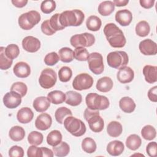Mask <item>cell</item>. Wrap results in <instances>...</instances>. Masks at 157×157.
Returning a JSON list of instances; mask_svg holds the SVG:
<instances>
[{
	"mask_svg": "<svg viewBox=\"0 0 157 157\" xmlns=\"http://www.w3.org/2000/svg\"><path fill=\"white\" fill-rule=\"evenodd\" d=\"M72 113L71 110L66 107H61L56 109L55 113V117L58 123L59 124H63L64 120L69 116H72Z\"/></svg>",
	"mask_w": 157,
	"mask_h": 157,
	"instance_id": "1f68e13d",
	"label": "cell"
},
{
	"mask_svg": "<svg viewBox=\"0 0 157 157\" xmlns=\"http://www.w3.org/2000/svg\"><path fill=\"white\" fill-rule=\"evenodd\" d=\"M40 29L42 32L47 36H52L56 33V31L53 30L51 27L49 23V20H45L42 22V23L41 24Z\"/></svg>",
	"mask_w": 157,
	"mask_h": 157,
	"instance_id": "f907efd6",
	"label": "cell"
},
{
	"mask_svg": "<svg viewBox=\"0 0 157 157\" xmlns=\"http://www.w3.org/2000/svg\"><path fill=\"white\" fill-rule=\"evenodd\" d=\"M156 93H157V86H155L152 88H151L148 91V99L154 102H157V96H156Z\"/></svg>",
	"mask_w": 157,
	"mask_h": 157,
	"instance_id": "f5cc1de1",
	"label": "cell"
},
{
	"mask_svg": "<svg viewBox=\"0 0 157 157\" xmlns=\"http://www.w3.org/2000/svg\"><path fill=\"white\" fill-rule=\"evenodd\" d=\"M56 2L53 0H45L42 2L40 5L41 11L45 13L48 14L52 12L56 8Z\"/></svg>",
	"mask_w": 157,
	"mask_h": 157,
	"instance_id": "f6af8a7d",
	"label": "cell"
},
{
	"mask_svg": "<svg viewBox=\"0 0 157 157\" xmlns=\"http://www.w3.org/2000/svg\"><path fill=\"white\" fill-rule=\"evenodd\" d=\"M134 77V71L128 66H123L119 69L117 74L118 80L121 83H128L132 81Z\"/></svg>",
	"mask_w": 157,
	"mask_h": 157,
	"instance_id": "9a60e30c",
	"label": "cell"
},
{
	"mask_svg": "<svg viewBox=\"0 0 157 157\" xmlns=\"http://www.w3.org/2000/svg\"><path fill=\"white\" fill-rule=\"evenodd\" d=\"M113 2L115 6L122 7V6H126L128 4L129 1L128 0H114Z\"/></svg>",
	"mask_w": 157,
	"mask_h": 157,
	"instance_id": "6f0895ef",
	"label": "cell"
},
{
	"mask_svg": "<svg viewBox=\"0 0 157 157\" xmlns=\"http://www.w3.org/2000/svg\"><path fill=\"white\" fill-rule=\"evenodd\" d=\"M53 151L55 156L63 157L67 156L70 151L69 145L65 142H61L58 145L53 147Z\"/></svg>",
	"mask_w": 157,
	"mask_h": 157,
	"instance_id": "836d02e7",
	"label": "cell"
},
{
	"mask_svg": "<svg viewBox=\"0 0 157 157\" xmlns=\"http://www.w3.org/2000/svg\"><path fill=\"white\" fill-rule=\"evenodd\" d=\"M27 156L28 157H42L41 148L33 145L30 146L27 150Z\"/></svg>",
	"mask_w": 157,
	"mask_h": 157,
	"instance_id": "c3c4849f",
	"label": "cell"
},
{
	"mask_svg": "<svg viewBox=\"0 0 157 157\" xmlns=\"http://www.w3.org/2000/svg\"><path fill=\"white\" fill-rule=\"evenodd\" d=\"M141 135L144 139L152 140L156 137V131L153 126L148 124L144 126L141 129Z\"/></svg>",
	"mask_w": 157,
	"mask_h": 157,
	"instance_id": "f35d334b",
	"label": "cell"
},
{
	"mask_svg": "<svg viewBox=\"0 0 157 157\" xmlns=\"http://www.w3.org/2000/svg\"><path fill=\"white\" fill-rule=\"evenodd\" d=\"M5 47H0V69L1 70H7L13 63V60L9 59L5 54Z\"/></svg>",
	"mask_w": 157,
	"mask_h": 157,
	"instance_id": "74e56055",
	"label": "cell"
},
{
	"mask_svg": "<svg viewBox=\"0 0 157 157\" xmlns=\"http://www.w3.org/2000/svg\"><path fill=\"white\" fill-rule=\"evenodd\" d=\"M139 48L144 55H155L157 53V44L150 39L142 40L139 43Z\"/></svg>",
	"mask_w": 157,
	"mask_h": 157,
	"instance_id": "4fadbf2b",
	"label": "cell"
},
{
	"mask_svg": "<svg viewBox=\"0 0 157 157\" xmlns=\"http://www.w3.org/2000/svg\"><path fill=\"white\" fill-rule=\"evenodd\" d=\"M142 73L145 81L148 83H154L157 81V67L155 66L146 65L144 67Z\"/></svg>",
	"mask_w": 157,
	"mask_h": 157,
	"instance_id": "ffe728a7",
	"label": "cell"
},
{
	"mask_svg": "<svg viewBox=\"0 0 157 157\" xmlns=\"http://www.w3.org/2000/svg\"><path fill=\"white\" fill-rule=\"evenodd\" d=\"M115 9V5L111 1H103L98 6V12L102 16L110 15Z\"/></svg>",
	"mask_w": 157,
	"mask_h": 157,
	"instance_id": "f1b7e54d",
	"label": "cell"
},
{
	"mask_svg": "<svg viewBox=\"0 0 157 157\" xmlns=\"http://www.w3.org/2000/svg\"><path fill=\"white\" fill-rule=\"evenodd\" d=\"M50 105V101L47 97L39 96L36 98L34 101L33 106L34 109L38 112H43L46 111Z\"/></svg>",
	"mask_w": 157,
	"mask_h": 157,
	"instance_id": "7402d4cb",
	"label": "cell"
},
{
	"mask_svg": "<svg viewBox=\"0 0 157 157\" xmlns=\"http://www.w3.org/2000/svg\"><path fill=\"white\" fill-rule=\"evenodd\" d=\"M119 107L123 112L130 113L134 112L136 105L132 98L128 96H124L120 100Z\"/></svg>",
	"mask_w": 157,
	"mask_h": 157,
	"instance_id": "603a6c76",
	"label": "cell"
},
{
	"mask_svg": "<svg viewBox=\"0 0 157 157\" xmlns=\"http://www.w3.org/2000/svg\"><path fill=\"white\" fill-rule=\"evenodd\" d=\"M115 20L121 26H128L132 21V15L131 11L128 9H123L117 11L115 13Z\"/></svg>",
	"mask_w": 157,
	"mask_h": 157,
	"instance_id": "e0dca14e",
	"label": "cell"
},
{
	"mask_svg": "<svg viewBox=\"0 0 157 157\" xmlns=\"http://www.w3.org/2000/svg\"><path fill=\"white\" fill-rule=\"evenodd\" d=\"M83 115L92 131L100 132L103 130L104 123L102 118L99 115V110H91L87 107L85 110Z\"/></svg>",
	"mask_w": 157,
	"mask_h": 157,
	"instance_id": "3957f363",
	"label": "cell"
},
{
	"mask_svg": "<svg viewBox=\"0 0 157 157\" xmlns=\"http://www.w3.org/2000/svg\"><path fill=\"white\" fill-rule=\"evenodd\" d=\"M33 117L34 113L32 110L28 107L20 109L17 113V120L23 124L29 123L33 120Z\"/></svg>",
	"mask_w": 157,
	"mask_h": 157,
	"instance_id": "44dd1931",
	"label": "cell"
},
{
	"mask_svg": "<svg viewBox=\"0 0 157 157\" xmlns=\"http://www.w3.org/2000/svg\"><path fill=\"white\" fill-rule=\"evenodd\" d=\"M11 2L14 6L18 8H21L25 7L28 3L27 0H12Z\"/></svg>",
	"mask_w": 157,
	"mask_h": 157,
	"instance_id": "11a10c76",
	"label": "cell"
},
{
	"mask_svg": "<svg viewBox=\"0 0 157 157\" xmlns=\"http://www.w3.org/2000/svg\"><path fill=\"white\" fill-rule=\"evenodd\" d=\"M146 151L150 157H155L157 153V145L156 142H151L146 147Z\"/></svg>",
	"mask_w": 157,
	"mask_h": 157,
	"instance_id": "816d5d0a",
	"label": "cell"
},
{
	"mask_svg": "<svg viewBox=\"0 0 157 157\" xmlns=\"http://www.w3.org/2000/svg\"><path fill=\"white\" fill-rule=\"evenodd\" d=\"M22 47L26 52L34 53L39 50L40 47V42L37 38L32 36H28L23 39Z\"/></svg>",
	"mask_w": 157,
	"mask_h": 157,
	"instance_id": "5bb4252c",
	"label": "cell"
},
{
	"mask_svg": "<svg viewBox=\"0 0 157 157\" xmlns=\"http://www.w3.org/2000/svg\"><path fill=\"white\" fill-rule=\"evenodd\" d=\"M9 155L10 157H23L24 156V150L21 147L13 145L9 149Z\"/></svg>",
	"mask_w": 157,
	"mask_h": 157,
	"instance_id": "681fc988",
	"label": "cell"
},
{
	"mask_svg": "<svg viewBox=\"0 0 157 157\" xmlns=\"http://www.w3.org/2000/svg\"><path fill=\"white\" fill-rule=\"evenodd\" d=\"M102 25L101 19L96 15L90 16L86 21V26L88 29L91 31H97L100 29Z\"/></svg>",
	"mask_w": 157,
	"mask_h": 157,
	"instance_id": "4dcf8cb0",
	"label": "cell"
},
{
	"mask_svg": "<svg viewBox=\"0 0 157 157\" xmlns=\"http://www.w3.org/2000/svg\"><path fill=\"white\" fill-rule=\"evenodd\" d=\"M58 54L60 60L64 63H70L74 58V52L71 48L69 47L61 48L59 49Z\"/></svg>",
	"mask_w": 157,
	"mask_h": 157,
	"instance_id": "d590c367",
	"label": "cell"
},
{
	"mask_svg": "<svg viewBox=\"0 0 157 157\" xmlns=\"http://www.w3.org/2000/svg\"><path fill=\"white\" fill-rule=\"evenodd\" d=\"M142 144V140L140 137L137 134L129 135L126 140V147L131 150H137Z\"/></svg>",
	"mask_w": 157,
	"mask_h": 157,
	"instance_id": "f546056e",
	"label": "cell"
},
{
	"mask_svg": "<svg viewBox=\"0 0 157 157\" xmlns=\"http://www.w3.org/2000/svg\"><path fill=\"white\" fill-rule=\"evenodd\" d=\"M59 17V13H56L53 15L51 17L50 19L49 20V23H50L51 27L55 31L63 30L65 28L60 24Z\"/></svg>",
	"mask_w": 157,
	"mask_h": 157,
	"instance_id": "bcb514c9",
	"label": "cell"
},
{
	"mask_svg": "<svg viewBox=\"0 0 157 157\" xmlns=\"http://www.w3.org/2000/svg\"><path fill=\"white\" fill-rule=\"evenodd\" d=\"M9 136L13 141H20L23 140L25 136V129L20 126H13L9 132Z\"/></svg>",
	"mask_w": 157,
	"mask_h": 157,
	"instance_id": "4316f807",
	"label": "cell"
},
{
	"mask_svg": "<svg viewBox=\"0 0 157 157\" xmlns=\"http://www.w3.org/2000/svg\"><path fill=\"white\" fill-rule=\"evenodd\" d=\"M113 83L112 80L109 77H103L100 78L96 83V89L102 93H107L110 91L113 87Z\"/></svg>",
	"mask_w": 157,
	"mask_h": 157,
	"instance_id": "cb8c5ba5",
	"label": "cell"
},
{
	"mask_svg": "<svg viewBox=\"0 0 157 157\" xmlns=\"http://www.w3.org/2000/svg\"><path fill=\"white\" fill-rule=\"evenodd\" d=\"M124 150L123 143L120 140H115L110 142L107 146L106 150L109 155L113 156L120 155Z\"/></svg>",
	"mask_w": 157,
	"mask_h": 157,
	"instance_id": "d6986e66",
	"label": "cell"
},
{
	"mask_svg": "<svg viewBox=\"0 0 157 157\" xmlns=\"http://www.w3.org/2000/svg\"><path fill=\"white\" fill-rule=\"evenodd\" d=\"M96 144L94 140L90 137L85 138L82 142V150L87 153H93L96 150Z\"/></svg>",
	"mask_w": 157,
	"mask_h": 157,
	"instance_id": "8d00e7d4",
	"label": "cell"
},
{
	"mask_svg": "<svg viewBox=\"0 0 157 157\" xmlns=\"http://www.w3.org/2000/svg\"><path fill=\"white\" fill-rule=\"evenodd\" d=\"M47 98L53 104H62L65 101L66 95L65 94L59 90H54L47 94Z\"/></svg>",
	"mask_w": 157,
	"mask_h": 157,
	"instance_id": "83f0119b",
	"label": "cell"
},
{
	"mask_svg": "<svg viewBox=\"0 0 157 157\" xmlns=\"http://www.w3.org/2000/svg\"><path fill=\"white\" fill-rule=\"evenodd\" d=\"M21 95L18 93L10 91L4 96L3 102L7 108L15 109L21 104Z\"/></svg>",
	"mask_w": 157,
	"mask_h": 157,
	"instance_id": "7c38bea8",
	"label": "cell"
},
{
	"mask_svg": "<svg viewBox=\"0 0 157 157\" xmlns=\"http://www.w3.org/2000/svg\"><path fill=\"white\" fill-rule=\"evenodd\" d=\"M52 123V117L47 113H42L38 115L35 121L36 128L40 131L48 129L51 126Z\"/></svg>",
	"mask_w": 157,
	"mask_h": 157,
	"instance_id": "2e32d148",
	"label": "cell"
},
{
	"mask_svg": "<svg viewBox=\"0 0 157 157\" xmlns=\"http://www.w3.org/2000/svg\"><path fill=\"white\" fill-rule=\"evenodd\" d=\"M93 77L87 73H81L77 75L72 82L74 89L82 91L90 89L93 85Z\"/></svg>",
	"mask_w": 157,
	"mask_h": 157,
	"instance_id": "8fae6325",
	"label": "cell"
},
{
	"mask_svg": "<svg viewBox=\"0 0 157 157\" xmlns=\"http://www.w3.org/2000/svg\"><path fill=\"white\" fill-rule=\"evenodd\" d=\"M41 148V150H42V157L43 156H47V157H53V155H54V153H53V151L47 148V147H40Z\"/></svg>",
	"mask_w": 157,
	"mask_h": 157,
	"instance_id": "9f6ffc18",
	"label": "cell"
},
{
	"mask_svg": "<svg viewBox=\"0 0 157 157\" xmlns=\"http://www.w3.org/2000/svg\"><path fill=\"white\" fill-rule=\"evenodd\" d=\"M59 55L55 52L47 54L44 58V63L47 66H54L59 60Z\"/></svg>",
	"mask_w": 157,
	"mask_h": 157,
	"instance_id": "7dc6e473",
	"label": "cell"
},
{
	"mask_svg": "<svg viewBox=\"0 0 157 157\" xmlns=\"http://www.w3.org/2000/svg\"><path fill=\"white\" fill-rule=\"evenodd\" d=\"M107 62L110 67L119 69L126 66L129 62V58L128 54L124 51H114L107 55Z\"/></svg>",
	"mask_w": 157,
	"mask_h": 157,
	"instance_id": "52a82bcc",
	"label": "cell"
},
{
	"mask_svg": "<svg viewBox=\"0 0 157 157\" xmlns=\"http://www.w3.org/2000/svg\"><path fill=\"white\" fill-rule=\"evenodd\" d=\"M135 30L137 36L140 37H145L150 33V27L147 21L142 20L136 25Z\"/></svg>",
	"mask_w": 157,
	"mask_h": 157,
	"instance_id": "e575fe53",
	"label": "cell"
},
{
	"mask_svg": "<svg viewBox=\"0 0 157 157\" xmlns=\"http://www.w3.org/2000/svg\"><path fill=\"white\" fill-rule=\"evenodd\" d=\"M85 102L87 107L93 110H103L109 106L108 98L102 95L98 94L96 93H88L85 98Z\"/></svg>",
	"mask_w": 157,
	"mask_h": 157,
	"instance_id": "277c9868",
	"label": "cell"
},
{
	"mask_svg": "<svg viewBox=\"0 0 157 157\" xmlns=\"http://www.w3.org/2000/svg\"><path fill=\"white\" fill-rule=\"evenodd\" d=\"M44 140V136L42 133L33 131L31 132L28 136V141L29 144L33 145H40Z\"/></svg>",
	"mask_w": 157,
	"mask_h": 157,
	"instance_id": "ab89813d",
	"label": "cell"
},
{
	"mask_svg": "<svg viewBox=\"0 0 157 157\" xmlns=\"http://www.w3.org/2000/svg\"><path fill=\"white\" fill-rule=\"evenodd\" d=\"M40 15L36 10H30L22 13L18 18V25L24 30H29L38 24L40 20Z\"/></svg>",
	"mask_w": 157,
	"mask_h": 157,
	"instance_id": "8992f818",
	"label": "cell"
},
{
	"mask_svg": "<svg viewBox=\"0 0 157 157\" xmlns=\"http://www.w3.org/2000/svg\"><path fill=\"white\" fill-rule=\"evenodd\" d=\"M72 75L71 69L67 66L62 67L58 71L59 79L62 82H67L70 80Z\"/></svg>",
	"mask_w": 157,
	"mask_h": 157,
	"instance_id": "7bdbcfd3",
	"label": "cell"
},
{
	"mask_svg": "<svg viewBox=\"0 0 157 157\" xmlns=\"http://www.w3.org/2000/svg\"><path fill=\"white\" fill-rule=\"evenodd\" d=\"M85 15L82 11L78 9L65 10L59 13V22L63 27L78 26L82 24Z\"/></svg>",
	"mask_w": 157,
	"mask_h": 157,
	"instance_id": "7a4b0ae2",
	"label": "cell"
},
{
	"mask_svg": "<svg viewBox=\"0 0 157 157\" xmlns=\"http://www.w3.org/2000/svg\"><path fill=\"white\" fill-rule=\"evenodd\" d=\"M65 129L75 137L83 136L86 132V126L80 119L72 116L67 117L64 121Z\"/></svg>",
	"mask_w": 157,
	"mask_h": 157,
	"instance_id": "5b68a950",
	"label": "cell"
},
{
	"mask_svg": "<svg viewBox=\"0 0 157 157\" xmlns=\"http://www.w3.org/2000/svg\"><path fill=\"white\" fill-rule=\"evenodd\" d=\"M14 74L19 78L28 77L31 74L29 65L23 61H20L15 64L13 68Z\"/></svg>",
	"mask_w": 157,
	"mask_h": 157,
	"instance_id": "ac0fdd59",
	"label": "cell"
},
{
	"mask_svg": "<svg viewBox=\"0 0 157 157\" xmlns=\"http://www.w3.org/2000/svg\"><path fill=\"white\" fill-rule=\"evenodd\" d=\"M89 52L83 47H78L75 48L74 51V57L75 59L80 61H87L89 56Z\"/></svg>",
	"mask_w": 157,
	"mask_h": 157,
	"instance_id": "60d3db41",
	"label": "cell"
},
{
	"mask_svg": "<svg viewBox=\"0 0 157 157\" xmlns=\"http://www.w3.org/2000/svg\"><path fill=\"white\" fill-rule=\"evenodd\" d=\"M62 134L58 130H53L47 136V144L52 147L58 145L62 141Z\"/></svg>",
	"mask_w": 157,
	"mask_h": 157,
	"instance_id": "d6a6232c",
	"label": "cell"
},
{
	"mask_svg": "<svg viewBox=\"0 0 157 157\" xmlns=\"http://www.w3.org/2000/svg\"><path fill=\"white\" fill-rule=\"evenodd\" d=\"M104 33L110 45L113 48H122L126 42L123 31L114 23H107L104 28Z\"/></svg>",
	"mask_w": 157,
	"mask_h": 157,
	"instance_id": "6da1fadb",
	"label": "cell"
},
{
	"mask_svg": "<svg viewBox=\"0 0 157 157\" xmlns=\"http://www.w3.org/2000/svg\"><path fill=\"white\" fill-rule=\"evenodd\" d=\"M95 42L94 36L90 33H84L72 36L70 39L71 45L75 48L78 47H88L92 46Z\"/></svg>",
	"mask_w": 157,
	"mask_h": 157,
	"instance_id": "ba28073f",
	"label": "cell"
},
{
	"mask_svg": "<svg viewBox=\"0 0 157 157\" xmlns=\"http://www.w3.org/2000/svg\"><path fill=\"white\" fill-rule=\"evenodd\" d=\"M140 6L145 9H150L154 6V0H140Z\"/></svg>",
	"mask_w": 157,
	"mask_h": 157,
	"instance_id": "db71d44e",
	"label": "cell"
},
{
	"mask_svg": "<svg viewBox=\"0 0 157 157\" xmlns=\"http://www.w3.org/2000/svg\"><path fill=\"white\" fill-rule=\"evenodd\" d=\"M57 80L55 71L51 68H45L40 73L39 83L41 87L44 89H49L53 87Z\"/></svg>",
	"mask_w": 157,
	"mask_h": 157,
	"instance_id": "9c48e42d",
	"label": "cell"
},
{
	"mask_svg": "<svg viewBox=\"0 0 157 157\" xmlns=\"http://www.w3.org/2000/svg\"><path fill=\"white\" fill-rule=\"evenodd\" d=\"M65 102L71 106H77L82 101V95L74 91H68L66 93Z\"/></svg>",
	"mask_w": 157,
	"mask_h": 157,
	"instance_id": "d4e9b609",
	"label": "cell"
},
{
	"mask_svg": "<svg viewBox=\"0 0 157 157\" xmlns=\"http://www.w3.org/2000/svg\"><path fill=\"white\" fill-rule=\"evenodd\" d=\"M5 54L7 57L13 60L20 54V49L18 46L14 44L8 45L5 48Z\"/></svg>",
	"mask_w": 157,
	"mask_h": 157,
	"instance_id": "b9f144b4",
	"label": "cell"
},
{
	"mask_svg": "<svg viewBox=\"0 0 157 157\" xmlns=\"http://www.w3.org/2000/svg\"><path fill=\"white\" fill-rule=\"evenodd\" d=\"M90 70L94 74H101L104 69L103 58L101 54L98 52H93L89 55L87 59Z\"/></svg>",
	"mask_w": 157,
	"mask_h": 157,
	"instance_id": "30bf717a",
	"label": "cell"
},
{
	"mask_svg": "<svg viewBox=\"0 0 157 157\" xmlns=\"http://www.w3.org/2000/svg\"><path fill=\"white\" fill-rule=\"evenodd\" d=\"M10 91L17 92L18 94H20L21 97H24L27 93L28 88L25 83L21 82H17L13 83L12 85L10 88Z\"/></svg>",
	"mask_w": 157,
	"mask_h": 157,
	"instance_id": "ee69618b",
	"label": "cell"
},
{
	"mask_svg": "<svg viewBox=\"0 0 157 157\" xmlns=\"http://www.w3.org/2000/svg\"><path fill=\"white\" fill-rule=\"evenodd\" d=\"M123 131L122 125L117 121H110L107 126V134L112 137H117L120 136Z\"/></svg>",
	"mask_w": 157,
	"mask_h": 157,
	"instance_id": "484cf974",
	"label": "cell"
}]
</instances>
